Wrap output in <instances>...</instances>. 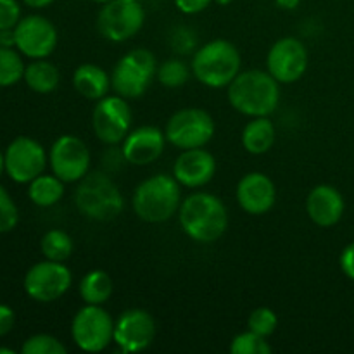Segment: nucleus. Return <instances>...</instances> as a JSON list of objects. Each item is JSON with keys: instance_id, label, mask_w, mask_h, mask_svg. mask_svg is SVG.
Here are the masks:
<instances>
[{"instance_id": "f257e3e1", "label": "nucleus", "mask_w": 354, "mask_h": 354, "mask_svg": "<svg viewBox=\"0 0 354 354\" xmlns=\"http://www.w3.org/2000/svg\"><path fill=\"white\" fill-rule=\"evenodd\" d=\"M182 230L199 244L216 242L228 228V211L220 197L209 192H194L182 201L178 209Z\"/></svg>"}, {"instance_id": "f03ea898", "label": "nucleus", "mask_w": 354, "mask_h": 354, "mask_svg": "<svg viewBox=\"0 0 354 354\" xmlns=\"http://www.w3.org/2000/svg\"><path fill=\"white\" fill-rule=\"evenodd\" d=\"M228 102L241 114L251 118L270 116L280 100L279 82L261 69L239 73L227 86Z\"/></svg>"}, {"instance_id": "7ed1b4c3", "label": "nucleus", "mask_w": 354, "mask_h": 354, "mask_svg": "<svg viewBox=\"0 0 354 354\" xmlns=\"http://www.w3.org/2000/svg\"><path fill=\"white\" fill-rule=\"evenodd\" d=\"M182 204L178 180L173 175H154L135 189L131 206L147 223H162L175 216Z\"/></svg>"}, {"instance_id": "20e7f679", "label": "nucleus", "mask_w": 354, "mask_h": 354, "mask_svg": "<svg viewBox=\"0 0 354 354\" xmlns=\"http://www.w3.org/2000/svg\"><path fill=\"white\" fill-rule=\"evenodd\" d=\"M75 204L88 220L111 221L124 207L123 196L116 183L102 171L86 173L75 190Z\"/></svg>"}, {"instance_id": "39448f33", "label": "nucleus", "mask_w": 354, "mask_h": 354, "mask_svg": "<svg viewBox=\"0 0 354 354\" xmlns=\"http://www.w3.org/2000/svg\"><path fill=\"white\" fill-rule=\"evenodd\" d=\"M242 59L237 47L228 40H211L194 54L192 75L211 88H223L241 73Z\"/></svg>"}, {"instance_id": "423d86ee", "label": "nucleus", "mask_w": 354, "mask_h": 354, "mask_svg": "<svg viewBox=\"0 0 354 354\" xmlns=\"http://www.w3.org/2000/svg\"><path fill=\"white\" fill-rule=\"evenodd\" d=\"M156 71L158 62L154 54L147 48H135L116 62L111 75V88L124 99H137L147 92Z\"/></svg>"}, {"instance_id": "0eeeda50", "label": "nucleus", "mask_w": 354, "mask_h": 354, "mask_svg": "<svg viewBox=\"0 0 354 354\" xmlns=\"http://www.w3.org/2000/svg\"><path fill=\"white\" fill-rule=\"evenodd\" d=\"M71 337L85 353H100L114 341V322L100 304H86L71 322Z\"/></svg>"}, {"instance_id": "6e6552de", "label": "nucleus", "mask_w": 354, "mask_h": 354, "mask_svg": "<svg viewBox=\"0 0 354 354\" xmlns=\"http://www.w3.org/2000/svg\"><path fill=\"white\" fill-rule=\"evenodd\" d=\"M165 135L180 151L204 147L214 135V120L199 107L180 109L166 123Z\"/></svg>"}, {"instance_id": "1a4fd4ad", "label": "nucleus", "mask_w": 354, "mask_h": 354, "mask_svg": "<svg viewBox=\"0 0 354 354\" xmlns=\"http://www.w3.org/2000/svg\"><path fill=\"white\" fill-rule=\"evenodd\" d=\"M145 23L144 7L137 0H111L102 3L97 16V30L106 40L127 41L142 30Z\"/></svg>"}, {"instance_id": "9d476101", "label": "nucleus", "mask_w": 354, "mask_h": 354, "mask_svg": "<svg viewBox=\"0 0 354 354\" xmlns=\"http://www.w3.org/2000/svg\"><path fill=\"white\" fill-rule=\"evenodd\" d=\"M71 270L59 261L44 259L31 266L24 275V292L37 303H54L69 290Z\"/></svg>"}, {"instance_id": "9b49d317", "label": "nucleus", "mask_w": 354, "mask_h": 354, "mask_svg": "<svg viewBox=\"0 0 354 354\" xmlns=\"http://www.w3.org/2000/svg\"><path fill=\"white\" fill-rule=\"evenodd\" d=\"M131 114L130 104L127 99L118 93L102 97L97 100V106L92 113V127L97 138L106 145H118L124 140L131 130Z\"/></svg>"}, {"instance_id": "f8f14e48", "label": "nucleus", "mask_w": 354, "mask_h": 354, "mask_svg": "<svg viewBox=\"0 0 354 354\" xmlns=\"http://www.w3.org/2000/svg\"><path fill=\"white\" fill-rule=\"evenodd\" d=\"M48 165L64 183L80 182L90 169V151L82 138L62 135L48 151Z\"/></svg>"}, {"instance_id": "ddd939ff", "label": "nucleus", "mask_w": 354, "mask_h": 354, "mask_svg": "<svg viewBox=\"0 0 354 354\" xmlns=\"http://www.w3.org/2000/svg\"><path fill=\"white\" fill-rule=\"evenodd\" d=\"M48 156L31 137H17L6 149V173L16 183H30L45 171Z\"/></svg>"}, {"instance_id": "4468645a", "label": "nucleus", "mask_w": 354, "mask_h": 354, "mask_svg": "<svg viewBox=\"0 0 354 354\" xmlns=\"http://www.w3.org/2000/svg\"><path fill=\"white\" fill-rule=\"evenodd\" d=\"M16 48L30 59H45L55 50L57 30L54 23L40 14L21 17L14 28Z\"/></svg>"}, {"instance_id": "2eb2a0df", "label": "nucleus", "mask_w": 354, "mask_h": 354, "mask_svg": "<svg viewBox=\"0 0 354 354\" xmlns=\"http://www.w3.org/2000/svg\"><path fill=\"white\" fill-rule=\"evenodd\" d=\"M268 73L279 83H296L308 69L306 45L294 37L277 40L266 55Z\"/></svg>"}, {"instance_id": "dca6fc26", "label": "nucleus", "mask_w": 354, "mask_h": 354, "mask_svg": "<svg viewBox=\"0 0 354 354\" xmlns=\"http://www.w3.org/2000/svg\"><path fill=\"white\" fill-rule=\"evenodd\" d=\"M156 337V322L151 313L140 308L127 310L114 322V342L123 353H140Z\"/></svg>"}, {"instance_id": "f3484780", "label": "nucleus", "mask_w": 354, "mask_h": 354, "mask_svg": "<svg viewBox=\"0 0 354 354\" xmlns=\"http://www.w3.org/2000/svg\"><path fill=\"white\" fill-rule=\"evenodd\" d=\"M121 144H123L121 152H123L124 161L130 165L145 166L161 158L165 152L166 135L161 128L145 124V127L130 130Z\"/></svg>"}, {"instance_id": "a211bd4d", "label": "nucleus", "mask_w": 354, "mask_h": 354, "mask_svg": "<svg viewBox=\"0 0 354 354\" xmlns=\"http://www.w3.org/2000/svg\"><path fill=\"white\" fill-rule=\"evenodd\" d=\"M216 173V159L206 149H187L173 165V176L187 189H199L209 183Z\"/></svg>"}, {"instance_id": "6ab92c4d", "label": "nucleus", "mask_w": 354, "mask_h": 354, "mask_svg": "<svg viewBox=\"0 0 354 354\" xmlns=\"http://www.w3.org/2000/svg\"><path fill=\"white\" fill-rule=\"evenodd\" d=\"M237 203L245 213L265 214L277 201V189L268 175L259 171L248 173L237 183Z\"/></svg>"}, {"instance_id": "aec40b11", "label": "nucleus", "mask_w": 354, "mask_h": 354, "mask_svg": "<svg viewBox=\"0 0 354 354\" xmlns=\"http://www.w3.org/2000/svg\"><path fill=\"white\" fill-rule=\"evenodd\" d=\"M344 197L335 187L322 183L311 189L306 199V211L310 220L322 228L334 227L344 214Z\"/></svg>"}, {"instance_id": "412c9836", "label": "nucleus", "mask_w": 354, "mask_h": 354, "mask_svg": "<svg viewBox=\"0 0 354 354\" xmlns=\"http://www.w3.org/2000/svg\"><path fill=\"white\" fill-rule=\"evenodd\" d=\"M73 86L85 99L100 100L109 93L111 76L100 66L85 62L73 73Z\"/></svg>"}, {"instance_id": "4be33fe9", "label": "nucleus", "mask_w": 354, "mask_h": 354, "mask_svg": "<svg viewBox=\"0 0 354 354\" xmlns=\"http://www.w3.org/2000/svg\"><path fill=\"white\" fill-rule=\"evenodd\" d=\"M277 138L275 124L268 116L252 118L242 130V145L249 154H265L273 147Z\"/></svg>"}, {"instance_id": "5701e85b", "label": "nucleus", "mask_w": 354, "mask_h": 354, "mask_svg": "<svg viewBox=\"0 0 354 354\" xmlns=\"http://www.w3.org/2000/svg\"><path fill=\"white\" fill-rule=\"evenodd\" d=\"M23 80L33 92L45 95L57 88L59 82H61V73L52 62L45 61V59H33L24 68Z\"/></svg>"}, {"instance_id": "b1692460", "label": "nucleus", "mask_w": 354, "mask_h": 354, "mask_svg": "<svg viewBox=\"0 0 354 354\" xmlns=\"http://www.w3.org/2000/svg\"><path fill=\"white\" fill-rule=\"evenodd\" d=\"M64 196V182L52 175H38L28 183V197L35 206L50 207L57 204Z\"/></svg>"}, {"instance_id": "393cba45", "label": "nucleus", "mask_w": 354, "mask_h": 354, "mask_svg": "<svg viewBox=\"0 0 354 354\" xmlns=\"http://www.w3.org/2000/svg\"><path fill=\"white\" fill-rule=\"evenodd\" d=\"M78 290L85 304L102 306L113 294V279L104 270H92L80 280Z\"/></svg>"}, {"instance_id": "a878e982", "label": "nucleus", "mask_w": 354, "mask_h": 354, "mask_svg": "<svg viewBox=\"0 0 354 354\" xmlns=\"http://www.w3.org/2000/svg\"><path fill=\"white\" fill-rule=\"evenodd\" d=\"M73 249H75V244H73L71 235L66 234L64 230H59V228L48 230L40 241L41 254L50 261L64 263L73 254Z\"/></svg>"}, {"instance_id": "bb28decb", "label": "nucleus", "mask_w": 354, "mask_h": 354, "mask_svg": "<svg viewBox=\"0 0 354 354\" xmlns=\"http://www.w3.org/2000/svg\"><path fill=\"white\" fill-rule=\"evenodd\" d=\"M24 62L16 48L0 47V88L16 85L24 76Z\"/></svg>"}, {"instance_id": "cd10ccee", "label": "nucleus", "mask_w": 354, "mask_h": 354, "mask_svg": "<svg viewBox=\"0 0 354 354\" xmlns=\"http://www.w3.org/2000/svg\"><path fill=\"white\" fill-rule=\"evenodd\" d=\"M156 78L161 85L168 86V88H178L189 82L190 68L183 61L169 59L159 66L158 71H156Z\"/></svg>"}, {"instance_id": "c85d7f7f", "label": "nucleus", "mask_w": 354, "mask_h": 354, "mask_svg": "<svg viewBox=\"0 0 354 354\" xmlns=\"http://www.w3.org/2000/svg\"><path fill=\"white\" fill-rule=\"evenodd\" d=\"M232 354H270L272 346L268 344L266 337H261L256 332L248 330L235 335L230 342Z\"/></svg>"}, {"instance_id": "c756f323", "label": "nucleus", "mask_w": 354, "mask_h": 354, "mask_svg": "<svg viewBox=\"0 0 354 354\" xmlns=\"http://www.w3.org/2000/svg\"><path fill=\"white\" fill-rule=\"evenodd\" d=\"M23 354H66V346L57 337L48 334H35L24 341Z\"/></svg>"}, {"instance_id": "7c9ffc66", "label": "nucleus", "mask_w": 354, "mask_h": 354, "mask_svg": "<svg viewBox=\"0 0 354 354\" xmlns=\"http://www.w3.org/2000/svg\"><path fill=\"white\" fill-rule=\"evenodd\" d=\"M277 325H279V318H277V313L272 310V308H256L248 318V327L249 330L256 332L261 337H270L273 332L277 330Z\"/></svg>"}, {"instance_id": "2f4dec72", "label": "nucleus", "mask_w": 354, "mask_h": 354, "mask_svg": "<svg viewBox=\"0 0 354 354\" xmlns=\"http://www.w3.org/2000/svg\"><path fill=\"white\" fill-rule=\"evenodd\" d=\"M17 221H19V209L10 194L0 185V234L12 232Z\"/></svg>"}, {"instance_id": "473e14b6", "label": "nucleus", "mask_w": 354, "mask_h": 354, "mask_svg": "<svg viewBox=\"0 0 354 354\" xmlns=\"http://www.w3.org/2000/svg\"><path fill=\"white\" fill-rule=\"evenodd\" d=\"M21 19V7L17 0H0V30L16 28Z\"/></svg>"}, {"instance_id": "72a5a7b5", "label": "nucleus", "mask_w": 354, "mask_h": 354, "mask_svg": "<svg viewBox=\"0 0 354 354\" xmlns=\"http://www.w3.org/2000/svg\"><path fill=\"white\" fill-rule=\"evenodd\" d=\"M213 0H175V6L183 14H199L211 6Z\"/></svg>"}, {"instance_id": "f704fd0d", "label": "nucleus", "mask_w": 354, "mask_h": 354, "mask_svg": "<svg viewBox=\"0 0 354 354\" xmlns=\"http://www.w3.org/2000/svg\"><path fill=\"white\" fill-rule=\"evenodd\" d=\"M339 265H341L342 273H344L349 280H353L354 282V242L346 245L344 251L341 252Z\"/></svg>"}, {"instance_id": "c9c22d12", "label": "nucleus", "mask_w": 354, "mask_h": 354, "mask_svg": "<svg viewBox=\"0 0 354 354\" xmlns=\"http://www.w3.org/2000/svg\"><path fill=\"white\" fill-rule=\"evenodd\" d=\"M16 324V313L7 304H0V337L9 334Z\"/></svg>"}, {"instance_id": "e433bc0d", "label": "nucleus", "mask_w": 354, "mask_h": 354, "mask_svg": "<svg viewBox=\"0 0 354 354\" xmlns=\"http://www.w3.org/2000/svg\"><path fill=\"white\" fill-rule=\"evenodd\" d=\"M0 47L16 48V33H14V28H10V30H0Z\"/></svg>"}, {"instance_id": "4c0bfd02", "label": "nucleus", "mask_w": 354, "mask_h": 354, "mask_svg": "<svg viewBox=\"0 0 354 354\" xmlns=\"http://www.w3.org/2000/svg\"><path fill=\"white\" fill-rule=\"evenodd\" d=\"M28 7L31 9H44V7H48L50 3H54L55 0H23Z\"/></svg>"}, {"instance_id": "58836bf2", "label": "nucleus", "mask_w": 354, "mask_h": 354, "mask_svg": "<svg viewBox=\"0 0 354 354\" xmlns=\"http://www.w3.org/2000/svg\"><path fill=\"white\" fill-rule=\"evenodd\" d=\"M277 2H279V6L286 7V9H292V7L297 6L299 0H277Z\"/></svg>"}, {"instance_id": "ea45409f", "label": "nucleus", "mask_w": 354, "mask_h": 354, "mask_svg": "<svg viewBox=\"0 0 354 354\" xmlns=\"http://www.w3.org/2000/svg\"><path fill=\"white\" fill-rule=\"evenodd\" d=\"M6 171V152L0 151V176Z\"/></svg>"}, {"instance_id": "a19ab883", "label": "nucleus", "mask_w": 354, "mask_h": 354, "mask_svg": "<svg viewBox=\"0 0 354 354\" xmlns=\"http://www.w3.org/2000/svg\"><path fill=\"white\" fill-rule=\"evenodd\" d=\"M16 351L10 348H0V354H14Z\"/></svg>"}, {"instance_id": "79ce46f5", "label": "nucleus", "mask_w": 354, "mask_h": 354, "mask_svg": "<svg viewBox=\"0 0 354 354\" xmlns=\"http://www.w3.org/2000/svg\"><path fill=\"white\" fill-rule=\"evenodd\" d=\"M218 3H221V6H227V3H230L232 0H216Z\"/></svg>"}, {"instance_id": "37998d69", "label": "nucleus", "mask_w": 354, "mask_h": 354, "mask_svg": "<svg viewBox=\"0 0 354 354\" xmlns=\"http://www.w3.org/2000/svg\"><path fill=\"white\" fill-rule=\"evenodd\" d=\"M93 2H97V3H107V2H111V0H93Z\"/></svg>"}, {"instance_id": "c03bdc74", "label": "nucleus", "mask_w": 354, "mask_h": 354, "mask_svg": "<svg viewBox=\"0 0 354 354\" xmlns=\"http://www.w3.org/2000/svg\"><path fill=\"white\" fill-rule=\"evenodd\" d=\"M137 2H142V0H137Z\"/></svg>"}]
</instances>
